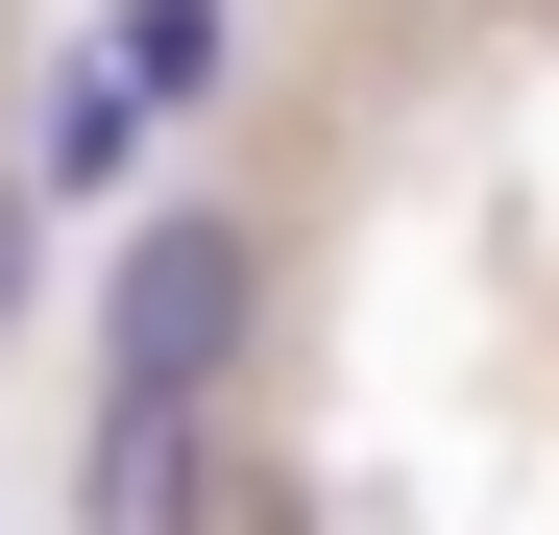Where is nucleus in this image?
Instances as JSON below:
<instances>
[{"instance_id":"1","label":"nucleus","mask_w":559,"mask_h":535,"mask_svg":"<svg viewBox=\"0 0 559 535\" xmlns=\"http://www.w3.org/2000/svg\"><path fill=\"white\" fill-rule=\"evenodd\" d=\"M243 293H267V243H243L219 195L122 219V341H98V390H195V414H219V366H243Z\"/></svg>"},{"instance_id":"2","label":"nucleus","mask_w":559,"mask_h":535,"mask_svg":"<svg viewBox=\"0 0 559 535\" xmlns=\"http://www.w3.org/2000/svg\"><path fill=\"white\" fill-rule=\"evenodd\" d=\"M73 535H219V414H195V390H98V438H73Z\"/></svg>"},{"instance_id":"3","label":"nucleus","mask_w":559,"mask_h":535,"mask_svg":"<svg viewBox=\"0 0 559 535\" xmlns=\"http://www.w3.org/2000/svg\"><path fill=\"white\" fill-rule=\"evenodd\" d=\"M170 98H146V73L98 49V25H73V73H49V122H25V195H122V146H146Z\"/></svg>"},{"instance_id":"4","label":"nucleus","mask_w":559,"mask_h":535,"mask_svg":"<svg viewBox=\"0 0 559 535\" xmlns=\"http://www.w3.org/2000/svg\"><path fill=\"white\" fill-rule=\"evenodd\" d=\"M122 73H146V98H195V73H219V0H122V25H98Z\"/></svg>"},{"instance_id":"5","label":"nucleus","mask_w":559,"mask_h":535,"mask_svg":"<svg viewBox=\"0 0 559 535\" xmlns=\"http://www.w3.org/2000/svg\"><path fill=\"white\" fill-rule=\"evenodd\" d=\"M0 317H25V170H0Z\"/></svg>"}]
</instances>
